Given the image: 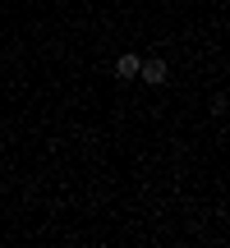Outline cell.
I'll return each instance as SVG.
<instances>
[{"mask_svg": "<svg viewBox=\"0 0 230 248\" xmlns=\"http://www.w3.org/2000/svg\"><path fill=\"white\" fill-rule=\"evenodd\" d=\"M138 78L148 83V88H161V83L170 78V64H166V60H143V64H138Z\"/></svg>", "mask_w": 230, "mask_h": 248, "instance_id": "cell-1", "label": "cell"}, {"mask_svg": "<svg viewBox=\"0 0 230 248\" xmlns=\"http://www.w3.org/2000/svg\"><path fill=\"white\" fill-rule=\"evenodd\" d=\"M138 64H143V60H138L133 51L120 55V60H115V78H138Z\"/></svg>", "mask_w": 230, "mask_h": 248, "instance_id": "cell-2", "label": "cell"}]
</instances>
